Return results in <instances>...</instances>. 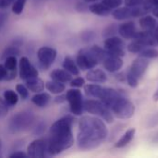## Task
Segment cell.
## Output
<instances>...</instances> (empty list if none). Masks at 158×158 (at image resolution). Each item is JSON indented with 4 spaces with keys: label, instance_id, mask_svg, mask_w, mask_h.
<instances>
[{
    "label": "cell",
    "instance_id": "11",
    "mask_svg": "<svg viewBox=\"0 0 158 158\" xmlns=\"http://www.w3.org/2000/svg\"><path fill=\"white\" fill-rule=\"evenodd\" d=\"M19 77L23 81L29 80L31 78L38 77V74H39L38 70L26 56H22L20 58L19 64Z\"/></svg>",
    "mask_w": 158,
    "mask_h": 158
},
{
    "label": "cell",
    "instance_id": "8",
    "mask_svg": "<svg viewBox=\"0 0 158 158\" xmlns=\"http://www.w3.org/2000/svg\"><path fill=\"white\" fill-rule=\"evenodd\" d=\"M66 100L69 103L70 113L74 116H81L83 113V99H82V94L79 89L72 88L69 89L66 94Z\"/></svg>",
    "mask_w": 158,
    "mask_h": 158
},
{
    "label": "cell",
    "instance_id": "21",
    "mask_svg": "<svg viewBox=\"0 0 158 158\" xmlns=\"http://www.w3.org/2000/svg\"><path fill=\"white\" fill-rule=\"evenodd\" d=\"M4 65H5L6 69H7V71H8L6 80L7 81L13 80L16 77V68H17V58H16V56H7L5 59V64Z\"/></svg>",
    "mask_w": 158,
    "mask_h": 158
},
{
    "label": "cell",
    "instance_id": "2",
    "mask_svg": "<svg viewBox=\"0 0 158 158\" xmlns=\"http://www.w3.org/2000/svg\"><path fill=\"white\" fill-rule=\"evenodd\" d=\"M73 118L69 115L59 118L51 126L47 144V152L51 156H57L73 145Z\"/></svg>",
    "mask_w": 158,
    "mask_h": 158
},
{
    "label": "cell",
    "instance_id": "43",
    "mask_svg": "<svg viewBox=\"0 0 158 158\" xmlns=\"http://www.w3.org/2000/svg\"><path fill=\"white\" fill-rule=\"evenodd\" d=\"M65 100H66V96H63V95L57 96V97H56V99H55L56 103H63Z\"/></svg>",
    "mask_w": 158,
    "mask_h": 158
},
{
    "label": "cell",
    "instance_id": "3",
    "mask_svg": "<svg viewBox=\"0 0 158 158\" xmlns=\"http://www.w3.org/2000/svg\"><path fill=\"white\" fill-rule=\"evenodd\" d=\"M107 56L106 49L101 48L98 45H93L89 48L81 49L76 57V63L80 69L89 70L97 66L98 63L103 62Z\"/></svg>",
    "mask_w": 158,
    "mask_h": 158
},
{
    "label": "cell",
    "instance_id": "6",
    "mask_svg": "<svg viewBox=\"0 0 158 158\" xmlns=\"http://www.w3.org/2000/svg\"><path fill=\"white\" fill-rule=\"evenodd\" d=\"M83 108L86 112L101 118L107 123H112L114 121L113 113L102 101L94 99L86 100L83 103Z\"/></svg>",
    "mask_w": 158,
    "mask_h": 158
},
{
    "label": "cell",
    "instance_id": "23",
    "mask_svg": "<svg viewBox=\"0 0 158 158\" xmlns=\"http://www.w3.org/2000/svg\"><path fill=\"white\" fill-rule=\"evenodd\" d=\"M51 100V96L47 93H36L31 97V102L38 107H45Z\"/></svg>",
    "mask_w": 158,
    "mask_h": 158
},
{
    "label": "cell",
    "instance_id": "26",
    "mask_svg": "<svg viewBox=\"0 0 158 158\" xmlns=\"http://www.w3.org/2000/svg\"><path fill=\"white\" fill-rule=\"evenodd\" d=\"M89 10L97 16H107L111 13V9L107 7L104 3H94L89 6Z\"/></svg>",
    "mask_w": 158,
    "mask_h": 158
},
{
    "label": "cell",
    "instance_id": "48",
    "mask_svg": "<svg viewBox=\"0 0 158 158\" xmlns=\"http://www.w3.org/2000/svg\"><path fill=\"white\" fill-rule=\"evenodd\" d=\"M1 148H2V143H1V140H0V151H1Z\"/></svg>",
    "mask_w": 158,
    "mask_h": 158
},
{
    "label": "cell",
    "instance_id": "28",
    "mask_svg": "<svg viewBox=\"0 0 158 158\" xmlns=\"http://www.w3.org/2000/svg\"><path fill=\"white\" fill-rule=\"evenodd\" d=\"M4 99L9 105V106H14L19 101V95L13 90H6L4 93Z\"/></svg>",
    "mask_w": 158,
    "mask_h": 158
},
{
    "label": "cell",
    "instance_id": "7",
    "mask_svg": "<svg viewBox=\"0 0 158 158\" xmlns=\"http://www.w3.org/2000/svg\"><path fill=\"white\" fill-rule=\"evenodd\" d=\"M109 109L111 110L113 115H115V117L120 119L131 118L135 111L134 105L122 94L112 104Z\"/></svg>",
    "mask_w": 158,
    "mask_h": 158
},
{
    "label": "cell",
    "instance_id": "36",
    "mask_svg": "<svg viewBox=\"0 0 158 158\" xmlns=\"http://www.w3.org/2000/svg\"><path fill=\"white\" fill-rule=\"evenodd\" d=\"M69 82H70V86L72 88H81L85 84V81L81 77H77V78L71 80Z\"/></svg>",
    "mask_w": 158,
    "mask_h": 158
},
{
    "label": "cell",
    "instance_id": "12",
    "mask_svg": "<svg viewBox=\"0 0 158 158\" xmlns=\"http://www.w3.org/2000/svg\"><path fill=\"white\" fill-rule=\"evenodd\" d=\"M46 144L43 139H37L31 142L27 147L28 156L33 158H44L45 156Z\"/></svg>",
    "mask_w": 158,
    "mask_h": 158
},
{
    "label": "cell",
    "instance_id": "45",
    "mask_svg": "<svg viewBox=\"0 0 158 158\" xmlns=\"http://www.w3.org/2000/svg\"><path fill=\"white\" fill-rule=\"evenodd\" d=\"M156 31H155V32H154V34H155V37H156V42H157L158 44V26L155 29Z\"/></svg>",
    "mask_w": 158,
    "mask_h": 158
},
{
    "label": "cell",
    "instance_id": "39",
    "mask_svg": "<svg viewBox=\"0 0 158 158\" xmlns=\"http://www.w3.org/2000/svg\"><path fill=\"white\" fill-rule=\"evenodd\" d=\"M6 20H7V15H6V13L0 11V31L4 28Z\"/></svg>",
    "mask_w": 158,
    "mask_h": 158
},
{
    "label": "cell",
    "instance_id": "44",
    "mask_svg": "<svg viewBox=\"0 0 158 158\" xmlns=\"http://www.w3.org/2000/svg\"><path fill=\"white\" fill-rule=\"evenodd\" d=\"M152 12H153V14H154L155 17L158 18V6H156V7H154V9L152 10Z\"/></svg>",
    "mask_w": 158,
    "mask_h": 158
},
{
    "label": "cell",
    "instance_id": "38",
    "mask_svg": "<svg viewBox=\"0 0 158 158\" xmlns=\"http://www.w3.org/2000/svg\"><path fill=\"white\" fill-rule=\"evenodd\" d=\"M7 74H8V71L6 69L5 65H0V81L6 80Z\"/></svg>",
    "mask_w": 158,
    "mask_h": 158
},
{
    "label": "cell",
    "instance_id": "1",
    "mask_svg": "<svg viewBox=\"0 0 158 158\" xmlns=\"http://www.w3.org/2000/svg\"><path fill=\"white\" fill-rule=\"evenodd\" d=\"M108 131L105 122L97 118L84 116L79 121L77 144L81 150H94L107 138Z\"/></svg>",
    "mask_w": 158,
    "mask_h": 158
},
{
    "label": "cell",
    "instance_id": "22",
    "mask_svg": "<svg viewBox=\"0 0 158 158\" xmlns=\"http://www.w3.org/2000/svg\"><path fill=\"white\" fill-rule=\"evenodd\" d=\"M44 86L48 92H50L51 94H60L66 90L65 83H62V82L55 81V80L46 81Z\"/></svg>",
    "mask_w": 158,
    "mask_h": 158
},
{
    "label": "cell",
    "instance_id": "20",
    "mask_svg": "<svg viewBox=\"0 0 158 158\" xmlns=\"http://www.w3.org/2000/svg\"><path fill=\"white\" fill-rule=\"evenodd\" d=\"M140 26L143 31H153L156 28V19L149 15H143L139 20Z\"/></svg>",
    "mask_w": 158,
    "mask_h": 158
},
{
    "label": "cell",
    "instance_id": "9",
    "mask_svg": "<svg viewBox=\"0 0 158 158\" xmlns=\"http://www.w3.org/2000/svg\"><path fill=\"white\" fill-rule=\"evenodd\" d=\"M104 46L108 55H112V56H116L119 57L125 56L124 42L119 37H117V36L106 37L104 43Z\"/></svg>",
    "mask_w": 158,
    "mask_h": 158
},
{
    "label": "cell",
    "instance_id": "17",
    "mask_svg": "<svg viewBox=\"0 0 158 158\" xmlns=\"http://www.w3.org/2000/svg\"><path fill=\"white\" fill-rule=\"evenodd\" d=\"M50 77H51L52 80L60 81V82H62V83L69 82V81L72 80L71 74H70L69 72H68L67 70H65L64 69H54V70L51 72Z\"/></svg>",
    "mask_w": 158,
    "mask_h": 158
},
{
    "label": "cell",
    "instance_id": "41",
    "mask_svg": "<svg viewBox=\"0 0 158 158\" xmlns=\"http://www.w3.org/2000/svg\"><path fill=\"white\" fill-rule=\"evenodd\" d=\"M94 38V33L92 31H84L82 33V39L84 41H91Z\"/></svg>",
    "mask_w": 158,
    "mask_h": 158
},
{
    "label": "cell",
    "instance_id": "34",
    "mask_svg": "<svg viewBox=\"0 0 158 158\" xmlns=\"http://www.w3.org/2000/svg\"><path fill=\"white\" fill-rule=\"evenodd\" d=\"M8 110H9V105L6 103V101L4 98L0 97V118H5L7 115Z\"/></svg>",
    "mask_w": 158,
    "mask_h": 158
},
{
    "label": "cell",
    "instance_id": "10",
    "mask_svg": "<svg viewBox=\"0 0 158 158\" xmlns=\"http://www.w3.org/2000/svg\"><path fill=\"white\" fill-rule=\"evenodd\" d=\"M57 52L55 48L50 46L40 47L37 51V57L43 69H48L56 58Z\"/></svg>",
    "mask_w": 158,
    "mask_h": 158
},
{
    "label": "cell",
    "instance_id": "47",
    "mask_svg": "<svg viewBox=\"0 0 158 158\" xmlns=\"http://www.w3.org/2000/svg\"><path fill=\"white\" fill-rule=\"evenodd\" d=\"M84 2H87V3H93V2H96L97 0H83Z\"/></svg>",
    "mask_w": 158,
    "mask_h": 158
},
{
    "label": "cell",
    "instance_id": "14",
    "mask_svg": "<svg viewBox=\"0 0 158 158\" xmlns=\"http://www.w3.org/2000/svg\"><path fill=\"white\" fill-rule=\"evenodd\" d=\"M133 40H136L140 42L144 46H155L158 44L155 34L153 31H137L135 37Z\"/></svg>",
    "mask_w": 158,
    "mask_h": 158
},
{
    "label": "cell",
    "instance_id": "42",
    "mask_svg": "<svg viewBox=\"0 0 158 158\" xmlns=\"http://www.w3.org/2000/svg\"><path fill=\"white\" fill-rule=\"evenodd\" d=\"M15 0H0V8H6Z\"/></svg>",
    "mask_w": 158,
    "mask_h": 158
},
{
    "label": "cell",
    "instance_id": "32",
    "mask_svg": "<svg viewBox=\"0 0 158 158\" xmlns=\"http://www.w3.org/2000/svg\"><path fill=\"white\" fill-rule=\"evenodd\" d=\"M25 3H26V0H15L13 3V6H12L13 13H15L17 15L21 14L24 9Z\"/></svg>",
    "mask_w": 158,
    "mask_h": 158
},
{
    "label": "cell",
    "instance_id": "13",
    "mask_svg": "<svg viewBox=\"0 0 158 158\" xmlns=\"http://www.w3.org/2000/svg\"><path fill=\"white\" fill-rule=\"evenodd\" d=\"M103 65H104V68L108 72L113 73V72L118 71L121 69V67L123 66V61H122L121 57H119V56H116L107 54V56L103 60Z\"/></svg>",
    "mask_w": 158,
    "mask_h": 158
},
{
    "label": "cell",
    "instance_id": "18",
    "mask_svg": "<svg viewBox=\"0 0 158 158\" xmlns=\"http://www.w3.org/2000/svg\"><path fill=\"white\" fill-rule=\"evenodd\" d=\"M112 16L117 20H124L129 18H133L132 16V8L131 6L118 7L115 8L112 12Z\"/></svg>",
    "mask_w": 158,
    "mask_h": 158
},
{
    "label": "cell",
    "instance_id": "24",
    "mask_svg": "<svg viewBox=\"0 0 158 158\" xmlns=\"http://www.w3.org/2000/svg\"><path fill=\"white\" fill-rule=\"evenodd\" d=\"M63 69L65 70H67L68 72H69L71 75H79L80 74V69L79 67L77 66V63L76 61H74L70 56H66L63 60Z\"/></svg>",
    "mask_w": 158,
    "mask_h": 158
},
{
    "label": "cell",
    "instance_id": "25",
    "mask_svg": "<svg viewBox=\"0 0 158 158\" xmlns=\"http://www.w3.org/2000/svg\"><path fill=\"white\" fill-rule=\"evenodd\" d=\"M135 133H136L135 129H130V130H128L122 135V137L116 143L115 147L116 148H122V147H125L126 145H128L133 140V138L135 136Z\"/></svg>",
    "mask_w": 158,
    "mask_h": 158
},
{
    "label": "cell",
    "instance_id": "27",
    "mask_svg": "<svg viewBox=\"0 0 158 158\" xmlns=\"http://www.w3.org/2000/svg\"><path fill=\"white\" fill-rule=\"evenodd\" d=\"M102 89H103V87L99 84H87L84 87L85 94L89 96L95 97V98L99 97Z\"/></svg>",
    "mask_w": 158,
    "mask_h": 158
},
{
    "label": "cell",
    "instance_id": "5",
    "mask_svg": "<svg viewBox=\"0 0 158 158\" xmlns=\"http://www.w3.org/2000/svg\"><path fill=\"white\" fill-rule=\"evenodd\" d=\"M34 121V116L31 112L21 111L15 114L8 121V131L11 133L21 132L29 129Z\"/></svg>",
    "mask_w": 158,
    "mask_h": 158
},
{
    "label": "cell",
    "instance_id": "31",
    "mask_svg": "<svg viewBox=\"0 0 158 158\" xmlns=\"http://www.w3.org/2000/svg\"><path fill=\"white\" fill-rule=\"evenodd\" d=\"M20 54V51H19V47H17L13 44L9 45L8 47H6L5 49V51L3 52V56H2V58L3 59H6L7 56H17Z\"/></svg>",
    "mask_w": 158,
    "mask_h": 158
},
{
    "label": "cell",
    "instance_id": "40",
    "mask_svg": "<svg viewBox=\"0 0 158 158\" xmlns=\"http://www.w3.org/2000/svg\"><path fill=\"white\" fill-rule=\"evenodd\" d=\"M27 156H28L27 154H25V153H23V152H19V151L15 152V153H13V154H11V155L9 156V157L10 158H24L27 157Z\"/></svg>",
    "mask_w": 158,
    "mask_h": 158
},
{
    "label": "cell",
    "instance_id": "16",
    "mask_svg": "<svg viewBox=\"0 0 158 158\" xmlns=\"http://www.w3.org/2000/svg\"><path fill=\"white\" fill-rule=\"evenodd\" d=\"M86 79L91 82L104 83L106 81L107 77H106V74L105 73V71H103L100 69L94 68L92 69H89V71L86 74Z\"/></svg>",
    "mask_w": 158,
    "mask_h": 158
},
{
    "label": "cell",
    "instance_id": "30",
    "mask_svg": "<svg viewBox=\"0 0 158 158\" xmlns=\"http://www.w3.org/2000/svg\"><path fill=\"white\" fill-rule=\"evenodd\" d=\"M146 46H144L143 44H142L140 42L136 41V40H133L131 43L129 44L128 45V50L131 52V53H134V54H140Z\"/></svg>",
    "mask_w": 158,
    "mask_h": 158
},
{
    "label": "cell",
    "instance_id": "37",
    "mask_svg": "<svg viewBox=\"0 0 158 158\" xmlns=\"http://www.w3.org/2000/svg\"><path fill=\"white\" fill-rule=\"evenodd\" d=\"M144 2V0H125V5L127 6H140Z\"/></svg>",
    "mask_w": 158,
    "mask_h": 158
},
{
    "label": "cell",
    "instance_id": "46",
    "mask_svg": "<svg viewBox=\"0 0 158 158\" xmlns=\"http://www.w3.org/2000/svg\"><path fill=\"white\" fill-rule=\"evenodd\" d=\"M154 100H155L156 102H157L158 101V88L157 90H156V92L155 94H154Z\"/></svg>",
    "mask_w": 158,
    "mask_h": 158
},
{
    "label": "cell",
    "instance_id": "33",
    "mask_svg": "<svg viewBox=\"0 0 158 158\" xmlns=\"http://www.w3.org/2000/svg\"><path fill=\"white\" fill-rule=\"evenodd\" d=\"M16 91H17V93L19 94V95L23 100H25V99L28 98V96H29V90H28V88H27L25 85L20 84V83L17 84V86H16Z\"/></svg>",
    "mask_w": 158,
    "mask_h": 158
},
{
    "label": "cell",
    "instance_id": "15",
    "mask_svg": "<svg viewBox=\"0 0 158 158\" xmlns=\"http://www.w3.org/2000/svg\"><path fill=\"white\" fill-rule=\"evenodd\" d=\"M119 35L124 39H133L137 33L136 26L133 21H128L119 25L118 29Z\"/></svg>",
    "mask_w": 158,
    "mask_h": 158
},
{
    "label": "cell",
    "instance_id": "29",
    "mask_svg": "<svg viewBox=\"0 0 158 158\" xmlns=\"http://www.w3.org/2000/svg\"><path fill=\"white\" fill-rule=\"evenodd\" d=\"M139 56L148 59L156 58L158 57V50H156V48H153V46H147L139 54Z\"/></svg>",
    "mask_w": 158,
    "mask_h": 158
},
{
    "label": "cell",
    "instance_id": "4",
    "mask_svg": "<svg viewBox=\"0 0 158 158\" xmlns=\"http://www.w3.org/2000/svg\"><path fill=\"white\" fill-rule=\"evenodd\" d=\"M149 63H150L149 59L143 57V56L137 57L132 62L131 68L128 70L127 76H126L128 84L131 87L135 88L138 86L139 81L143 76V74L145 73V71L149 66Z\"/></svg>",
    "mask_w": 158,
    "mask_h": 158
},
{
    "label": "cell",
    "instance_id": "19",
    "mask_svg": "<svg viewBox=\"0 0 158 158\" xmlns=\"http://www.w3.org/2000/svg\"><path fill=\"white\" fill-rule=\"evenodd\" d=\"M25 83H26V87L28 88V90H30L31 92H32L34 94L43 92V90L44 89V81L41 79H39L38 77H34V78L26 80Z\"/></svg>",
    "mask_w": 158,
    "mask_h": 158
},
{
    "label": "cell",
    "instance_id": "35",
    "mask_svg": "<svg viewBox=\"0 0 158 158\" xmlns=\"http://www.w3.org/2000/svg\"><path fill=\"white\" fill-rule=\"evenodd\" d=\"M102 3H104L107 7H109L112 10L119 7L122 4V0H103Z\"/></svg>",
    "mask_w": 158,
    "mask_h": 158
}]
</instances>
